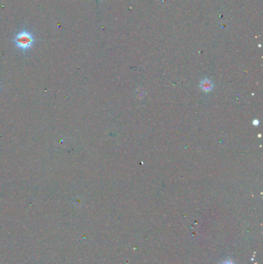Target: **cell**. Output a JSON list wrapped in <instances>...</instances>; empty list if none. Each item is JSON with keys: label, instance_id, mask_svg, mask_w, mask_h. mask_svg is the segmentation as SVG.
Returning a JSON list of instances; mask_svg holds the SVG:
<instances>
[{"label": "cell", "instance_id": "2", "mask_svg": "<svg viewBox=\"0 0 263 264\" xmlns=\"http://www.w3.org/2000/svg\"><path fill=\"white\" fill-rule=\"evenodd\" d=\"M221 264H234V263L232 262L230 260H228V261H225V262H223Z\"/></svg>", "mask_w": 263, "mask_h": 264}, {"label": "cell", "instance_id": "1", "mask_svg": "<svg viewBox=\"0 0 263 264\" xmlns=\"http://www.w3.org/2000/svg\"><path fill=\"white\" fill-rule=\"evenodd\" d=\"M13 41L19 49L26 51L33 46L35 38L30 32L26 29H23L15 37Z\"/></svg>", "mask_w": 263, "mask_h": 264}]
</instances>
